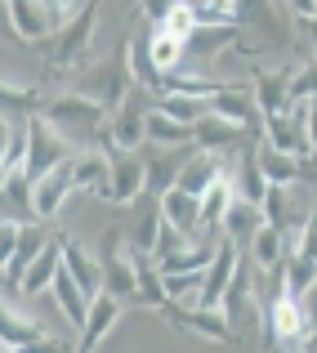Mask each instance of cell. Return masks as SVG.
Wrapping results in <instances>:
<instances>
[{
  "label": "cell",
  "instance_id": "cell-1",
  "mask_svg": "<svg viewBox=\"0 0 317 353\" xmlns=\"http://www.w3.org/2000/svg\"><path fill=\"white\" fill-rule=\"evenodd\" d=\"M41 112L50 117L54 125H59V130H63V134H68L76 148L99 143V139H103V130H108V117H112L103 103H94V99L81 94V90H63V94L45 99Z\"/></svg>",
  "mask_w": 317,
  "mask_h": 353
},
{
  "label": "cell",
  "instance_id": "cell-2",
  "mask_svg": "<svg viewBox=\"0 0 317 353\" xmlns=\"http://www.w3.org/2000/svg\"><path fill=\"white\" fill-rule=\"evenodd\" d=\"M68 90H81V94H90L94 103H103L108 112L121 103V99L134 90V72H130V54L125 50H116V54H108V59H99L94 68H81L76 77H72V85Z\"/></svg>",
  "mask_w": 317,
  "mask_h": 353
},
{
  "label": "cell",
  "instance_id": "cell-3",
  "mask_svg": "<svg viewBox=\"0 0 317 353\" xmlns=\"http://www.w3.org/2000/svg\"><path fill=\"white\" fill-rule=\"evenodd\" d=\"M94 27H99V0H85L41 50L50 54V63L59 72H76L81 59H85V50H90V41H94Z\"/></svg>",
  "mask_w": 317,
  "mask_h": 353
},
{
  "label": "cell",
  "instance_id": "cell-4",
  "mask_svg": "<svg viewBox=\"0 0 317 353\" xmlns=\"http://www.w3.org/2000/svg\"><path fill=\"white\" fill-rule=\"evenodd\" d=\"M72 152H76V143H72L45 112L27 117V174H32V179H41L54 165L72 161Z\"/></svg>",
  "mask_w": 317,
  "mask_h": 353
},
{
  "label": "cell",
  "instance_id": "cell-5",
  "mask_svg": "<svg viewBox=\"0 0 317 353\" xmlns=\"http://www.w3.org/2000/svg\"><path fill=\"white\" fill-rule=\"evenodd\" d=\"M147 94H152V90H143V85L130 90V94L112 108L108 130H103L99 143L103 148H143L147 143V112H152V99Z\"/></svg>",
  "mask_w": 317,
  "mask_h": 353
},
{
  "label": "cell",
  "instance_id": "cell-6",
  "mask_svg": "<svg viewBox=\"0 0 317 353\" xmlns=\"http://www.w3.org/2000/svg\"><path fill=\"white\" fill-rule=\"evenodd\" d=\"M147 192V157L139 148H112V174H108V188L99 197L116 201V206H130Z\"/></svg>",
  "mask_w": 317,
  "mask_h": 353
},
{
  "label": "cell",
  "instance_id": "cell-7",
  "mask_svg": "<svg viewBox=\"0 0 317 353\" xmlns=\"http://www.w3.org/2000/svg\"><path fill=\"white\" fill-rule=\"evenodd\" d=\"M116 228L103 233V291L121 295V300H139V250L121 246Z\"/></svg>",
  "mask_w": 317,
  "mask_h": 353
},
{
  "label": "cell",
  "instance_id": "cell-8",
  "mask_svg": "<svg viewBox=\"0 0 317 353\" xmlns=\"http://www.w3.org/2000/svg\"><path fill=\"white\" fill-rule=\"evenodd\" d=\"M268 331H273V345H282V349H300L304 331H309L300 295H291L286 286L268 300Z\"/></svg>",
  "mask_w": 317,
  "mask_h": 353
},
{
  "label": "cell",
  "instance_id": "cell-9",
  "mask_svg": "<svg viewBox=\"0 0 317 353\" xmlns=\"http://www.w3.org/2000/svg\"><path fill=\"white\" fill-rule=\"evenodd\" d=\"M250 134H255L250 125L228 121V117H219V112H206L197 125H192V143H197V148H210V152H219V157L241 152V148L250 143Z\"/></svg>",
  "mask_w": 317,
  "mask_h": 353
},
{
  "label": "cell",
  "instance_id": "cell-10",
  "mask_svg": "<svg viewBox=\"0 0 317 353\" xmlns=\"http://www.w3.org/2000/svg\"><path fill=\"white\" fill-rule=\"evenodd\" d=\"M76 192V174H72V161L54 165L50 174H41V179H32V210L36 219H54L63 206H68V197Z\"/></svg>",
  "mask_w": 317,
  "mask_h": 353
},
{
  "label": "cell",
  "instance_id": "cell-11",
  "mask_svg": "<svg viewBox=\"0 0 317 353\" xmlns=\"http://www.w3.org/2000/svg\"><path fill=\"white\" fill-rule=\"evenodd\" d=\"M9 14H14V32L23 45H45L59 32V18H54L50 0H9Z\"/></svg>",
  "mask_w": 317,
  "mask_h": 353
},
{
  "label": "cell",
  "instance_id": "cell-12",
  "mask_svg": "<svg viewBox=\"0 0 317 353\" xmlns=\"http://www.w3.org/2000/svg\"><path fill=\"white\" fill-rule=\"evenodd\" d=\"M121 295H112V291H94L90 295V313H85V327L76 331V345L81 349H99L103 340L116 331V322H121Z\"/></svg>",
  "mask_w": 317,
  "mask_h": 353
},
{
  "label": "cell",
  "instance_id": "cell-13",
  "mask_svg": "<svg viewBox=\"0 0 317 353\" xmlns=\"http://www.w3.org/2000/svg\"><path fill=\"white\" fill-rule=\"evenodd\" d=\"M210 108L219 117H228V121L250 125L255 134H259V125H264V117H259V99H255V81H223V90L210 99Z\"/></svg>",
  "mask_w": 317,
  "mask_h": 353
},
{
  "label": "cell",
  "instance_id": "cell-14",
  "mask_svg": "<svg viewBox=\"0 0 317 353\" xmlns=\"http://www.w3.org/2000/svg\"><path fill=\"white\" fill-rule=\"evenodd\" d=\"M45 331L32 313H23L9 295H0V349H41Z\"/></svg>",
  "mask_w": 317,
  "mask_h": 353
},
{
  "label": "cell",
  "instance_id": "cell-15",
  "mask_svg": "<svg viewBox=\"0 0 317 353\" xmlns=\"http://www.w3.org/2000/svg\"><path fill=\"white\" fill-rule=\"evenodd\" d=\"M291 81H295V68L291 63H277V68H264L255 77V99H259V117H273V112H286L295 103L291 94Z\"/></svg>",
  "mask_w": 317,
  "mask_h": 353
},
{
  "label": "cell",
  "instance_id": "cell-16",
  "mask_svg": "<svg viewBox=\"0 0 317 353\" xmlns=\"http://www.w3.org/2000/svg\"><path fill=\"white\" fill-rule=\"evenodd\" d=\"M152 27H156V23H147V18H143V23H134L125 54H130L134 85H143V90H152V94H161V72H156V63H152Z\"/></svg>",
  "mask_w": 317,
  "mask_h": 353
},
{
  "label": "cell",
  "instance_id": "cell-17",
  "mask_svg": "<svg viewBox=\"0 0 317 353\" xmlns=\"http://www.w3.org/2000/svg\"><path fill=\"white\" fill-rule=\"evenodd\" d=\"M72 174H76V192H103L112 174V148L85 143L72 152Z\"/></svg>",
  "mask_w": 317,
  "mask_h": 353
},
{
  "label": "cell",
  "instance_id": "cell-18",
  "mask_svg": "<svg viewBox=\"0 0 317 353\" xmlns=\"http://www.w3.org/2000/svg\"><path fill=\"white\" fill-rule=\"evenodd\" d=\"M286 255H291V237H286L277 224H268V219L255 228V237L246 241V259L259 268V273H273V268H282Z\"/></svg>",
  "mask_w": 317,
  "mask_h": 353
},
{
  "label": "cell",
  "instance_id": "cell-19",
  "mask_svg": "<svg viewBox=\"0 0 317 353\" xmlns=\"http://www.w3.org/2000/svg\"><path fill=\"white\" fill-rule=\"evenodd\" d=\"M192 148H197V143H174V148L152 143V157H147V188H152L156 197L179 183V170H183V161L192 157Z\"/></svg>",
  "mask_w": 317,
  "mask_h": 353
},
{
  "label": "cell",
  "instance_id": "cell-20",
  "mask_svg": "<svg viewBox=\"0 0 317 353\" xmlns=\"http://www.w3.org/2000/svg\"><path fill=\"white\" fill-rule=\"evenodd\" d=\"M223 170H228V157L210 152V148H192V157L183 161V170H179V188L192 192V197H201Z\"/></svg>",
  "mask_w": 317,
  "mask_h": 353
},
{
  "label": "cell",
  "instance_id": "cell-21",
  "mask_svg": "<svg viewBox=\"0 0 317 353\" xmlns=\"http://www.w3.org/2000/svg\"><path fill=\"white\" fill-rule=\"evenodd\" d=\"M50 295L59 300L63 318H68L72 327H76V331L85 327V313H90V291L76 282V277H72V268H68V264H63L59 273H54V282H50Z\"/></svg>",
  "mask_w": 317,
  "mask_h": 353
},
{
  "label": "cell",
  "instance_id": "cell-22",
  "mask_svg": "<svg viewBox=\"0 0 317 353\" xmlns=\"http://www.w3.org/2000/svg\"><path fill=\"white\" fill-rule=\"evenodd\" d=\"M237 36H241L237 23H197L183 45H188V54H197V59H219L223 50L237 45Z\"/></svg>",
  "mask_w": 317,
  "mask_h": 353
},
{
  "label": "cell",
  "instance_id": "cell-23",
  "mask_svg": "<svg viewBox=\"0 0 317 353\" xmlns=\"http://www.w3.org/2000/svg\"><path fill=\"white\" fill-rule=\"evenodd\" d=\"M45 237L41 233V219H27V224H18V246H14V259H9V268H5V282L9 286H18L23 282V273L32 268V259L45 250Z\"/></svg>",
  "mask_w": 317,
  "mask_h": 353
},
{
  "label": "cell",
  "instance_id": "cell-24",
  "mask_svg": "<svg viewBox=\"0 0 317 353\" xmlns=\"http://www.w3.org/2000/svg\"><path fill=\"white\" fill-rule=\"evenodd\" d=\"M63 268V237H50L45 241V250L32 259V268L23 273V282H18V291L23 295H41V291H50V282H54V273Z\"/></svg>",
  "mask_w": 317,
  "mask_h": 353
},
{
  "label": "cell",
  "instance_id": "cell-25",
  "mask_svg": "<svg viewBox=\"0 0 317 353\" xmlns=\"http://www.w3.org/2000/svg\"><path fill=\"white\" fill-rule=\"evenodd\" d=\"M161 215L170 219L174 228H183L188 237H197V233H201V197H192V192H183L179 183L161 192Z\"/></svg>",
  "mask_w": 317,
  "mask_h": 353
},
{
  "label": "cell",
  "instance_id": "cell-26",
  "mask_svg": "<svg viewBox=\"0 0 317 353\" xmlns=\"http://www.w3.org/2000/svg\"><path fill=\"white\" fill-rule=\"evenodd\" d=\"M259 165H264L268 183H300L304 179V157L286 152V148H273L264 134H259Z\"/></svg>",
  "mask_w": 317,
  "mask_h": 353
},
{
  "label": "cell",
  "instance_id": "cell-27",
  "mask_svg": "<svg viewBox=\"0 0 317 353\" xmlns=\"http://www.w3.org/2000/svg\"><path fill=\"white\" fill-rule=\"evenodd\" d=\"M63 264L72 268V277H76V282L85 286L90 295L103 291V259H94L76 237H63Z\"/></svg>",
  "mask_w": 317,
  "mask_h": 353
},
{
  "label": "cell",
  "instance_id": "cell-28",
  "mask_svg": "<svg viewBox=\"0 0 317 353\" xmlns=\"http://www.w3.org/2000/svg\"><path fill=\"white\" fill-rule=\"evenodd\" d=\"M232 197H237V188H232V174L223 170L219 179L201 192V233H223V210L232 206Z\"/></svg>",
  "mask_w": 317,
  "mask_h": 353
},
{
  "label": "cell",
  "instance_id": "cell-29",
  "mask_svg": "<svg viewBox=\"0 0 317 353\" xmlns=\"http://www.w3.org/2000/svg\"><path fill=\"white\" fill-rule=\"evenodd\" d=\"M259 224H264V206L250 201V197H232V206L223 210V233H228L232 241H241V246L255 237Z\"/></svg>",
  "mask_w": 317,
  "mask_h": 353
},
{
  "label": "cell",
  "instance_id": "cell-30",
  "mask_svg": "<svg viewBox=\"0 0 317 353\" xmlns=\"http://www.w3.org/2000/svg\"><path fill=\"white\" fill-rule=\"evenodd\" d=\"M147 143H161V148L192 143V125L179 121V117H170L165 108H152V112H147Z\"/></svg>",
  "mask_w": 317,
  "mask_h": 353
},
{
  "label": "cell",
  "instance_id": "cell-31",
  "mask_svg": "<svg viewBox=\"0 0 317 353\" xmlns=\"http://www.w3.org/2000/svg\"><path fill=\"white\" fill-rule=\"evenodd\" d=\"M161 282H165V304H179V309H192V304H201L206 268H192V273H161Z\"/></svg>",
  "mask_w": 317,
  "mask_h": 353
},
{
  "label": "cell",
  "instance_id": "cell-32",
  "mask_svg": "<svg viewBox=\"0 0 317 353\" xmlns=\"http://www.w3.org/2000/svg\"><path fill=\"white\" fill-rule=\"evenodd\" d=\"M264 219L268 224H277L286 237L291 233H300V224H295V215H291V183H268V192H264Z\"/></svg>",
  "mask_w": 317,
  "mask_h": 353
},
{
  "label": "cell",
  "instance_id": "cell-33",
  "mask_svg": "<svg viewBox=\"0 0 317 353\" xmlns=\"http://www.w3.org/2000/svg\"><path fill=\"white\" fill-rule=\"evenodd\" d=\"M41 103H45L41 90H32V85H9V81H0V112H5V117L27 121L32 112H41Z\"/></svg>",
  "mask_w": 317,
  "mask_h": 353
},
{
  "label": "cell",
  "instance_id": "cell-34",
  "mask_svg": "<svg viewBox=\"0 0 317 353\" xmlns=\"http://www.w3.org/2000/svg\"><path fill=\"white\" fill-rule=\"evenodd\" d=\"M183 54H188V45H183V36H174V32H165L161 23L152 27V63H156V72H174L183 63Z\"/></svg>",
  "mask_w": 317,
  "mask_h": 353
},
{
  "label": "cell",
  "instance_id": "cell-35",
  "mask_svg": "<svg viewBox=\"0 0 317 353\" xmlns=\"http://www.w3.org/2000/svg\"><path fill=\"white\" fill-rule=\"evenodd\" d=\"M282 277H286V291H291V295H304L317 282V259L304 255V250H291L286 264H282Z\"/></svg>",
  "mask_w": 317,
  "mask_h": 353
},
{
  "label": "cell",
  "instance_id": "cell-36",
  "mask_svg": "<svg viewBox=\"0 0 317 353\" xmlns=\"http://www.w3.org/2000/svg\"><path fill=\"white\" fill-rule=\"evenodd\" d=\"M156 108H165L170 117H179V121H188V125H197L206 112H214L210 108V99H197V94H161V103Z\"/></svg>",
  "mask_w": 317,
  "mask_h": 353
},
{
  "label": "cell",
  "instance_id": "cell-37",
  "mask_svg": "<svg viewBox=\"0 0 317 353\" xmlns=\"http://www.w3.org/2000/svg\"><path fill=\"white\" fill-rule=\"evenodd\" d=\"M161 197H152V206L139 215V228H134V250H147L152 255V246H156V233H161Z\"/></svg>",
  "mask_w": 317,
  "mask_h": 353
},
{
  "label": "cell",
  "instance_id": "cell-38",
  "mask_svg": "<svg viewBox=\"0 0 317 353\" xmlns=\"http://www.w3.org/2000/svg\"><path fill=\"white\" fill-rule=\"evenodd\" d=\"M161 27H165V32H174V36H183V41H188V36H192V27H197V14H192V5H188V0H179V5H174L170 14L161 18Z\"/></svg>",
  "mask_w": 317,
  "mask_h": 353
},
{
  "label": "cell",
  "instance_id": "cell-39",
  "mask_svg": "<svg viewBox=\"0 0 317 353\" xmlns=\"http://www.w3.org/2000/svg\"><path fill=\"white\" fill-rule=\"evenodd\" d=\"M291 94H295V99H317V59L309 63V68H295Z\"/></svg>",
  "mask_w": 317,
  "mask_h": 353
},
{
  "label": "cell",
  "instance_id": "cell-40",
  "mask_svg": "<svg viewBox=\"0 0 317 353\" xmlns=\"http://www.w3.org/2000/svg\"><path fill=\"white\" fill-rule=\"evenodd\" d=\"M291 250H304V255L317 259V215H309L300 224V233H291Z\"/></svg>",
  "mask_w": 317,
  "mask_h": 353
},
{
  "label": "cell",
  "instance_id": "cell-41",
  "mask_svg": "<svg viewBox=\"0 0 317 353\" xmlns=\"http://www.w3.org/2000/svg\"><path fill=\"white\" fill-rule=\"evenodd\" d=\"M14 246H18V224L9 219V224H0V273H5L9 259H14Z\"/></svg>",
  "mask_w": 317,
  "mask_h": 353
},
{
  "label": "cell",
  "instance_id": "cell-42",
  "mask_svg": "<svg viewBox=\"0 0 317 353\" xmlns=\"http://www.w3.org/2000/svg\"><path fill=\"white\" fill-rule=\"evenodd\" d=\"M18 117H5L0 112V165H5V157H9V148H14V139H18Z\"/></svg>",
  "mask_w": 317,
  "mask_h": 353
},
{
  "label": "cell",
  "instance_id": "cell-43",
  "mask_svg": "<svg viewBox=\"0 0 317 353\" xmlns=\"http://www.w3.org/2000/svg\"><path fill=\"white\" fill-rule=\"evenodd\" d=\"M174 5H179V0H143V18H147V23H161Z\"/></svg>",
  "mask_w": 317,
  "mask_h": 353
},
{
  "label": "cell",
  "instance_id": "cell-44",
  "mask_svg": "<svg viewBox=\"0 0 317 353\" xmlns=\"http://www.w3.org/2000/svg\"><path fill=\"white\" fill-rule=\"evenodd\" d=\"M0 41H18V32H14V14H9V0H0Z\"/></svg>",
  "mask_w": 317,
  "mask_h": 353
},
{
  "label": "cell",
  "instance_id": "cell-45",
  "mask_svg": "<svg viewBox=\"0 0 317 353\" xmlns=\"http://www.w3.org/2000/svg\"><path fill=\"white\" fill-rule=\"evenodd\" d=\"M300 304H304V318H309V327H317V282L300 295Z\"/></svg>",
  "mask_w": 317,
  "mask_h": 353
},
{
  "label": "cell",
  "instance_id": "cell-46",
  "mask_svg": "<svg viewBox=\"0 0 317 353\" xmlns=\"http://www.w3.org/2000/svg\"><path fill=\"white\" fill-rule=\"evenodd\" d=\"M309 161H317V99H309Z\"/></svg>",
  "mask_w": 317,
  "mask_h": 353
},
{
  "label": "cell",
  "instance_id": "cell-47",
  "mask_svg": "<svg viewBox=\"0 0 317 353\" xmlns=\"http://www.w3.org/2000/svg\"><path fill=\"white\" fill-rule=\"evenodd\" d=\"M286 9H291L295 18H309V14H317V0H282Z\"/></svg>",
  "mask_w": 317,
  "mask_h": 353
},
{
  "label": "cell",
  "instance_id": "cell-48",
  "mask_svg": "<svg viewBox=\"0 0 317 353\" xmlns=\"http://www.w3.org/2000/svg\"><path fill=\"white\" fill-rule=\"evenodd\" d=\"M300 23H304V32H309V45H313V54H317V14L300 18Z\"/></svg>",
  "mask_w": 317,
  "mask_h": 353
},
{
  "label": "cell",
  "instance_id": "cell-49",
  "mask_svg": "<svg viewBox=\"0 0 317 353\" xmlns=\"http://www.w3.org/2000/svg\"><path fill=\"white\" fill-rule=\"evenodd\" d=\"M304 179H309L313 188H317V161H304Z\"/></svg>",
  "mask_w": 317,
  "mask_h": 353
},
{
  "label": "cell",
  "instance_id": "cell-50",
  "mask_svg": "<svg viewBox=\"0 0 317 353\" xmlns=\"http://www.w3.org/2000/svg\"><path fill=\"white\" fill-rule=\"evenodd\" d=\"M313 215H317V206H313Z\"/></svg>",
  "mask_w": 317,
  "mask_h": 353
}]
</instances>
